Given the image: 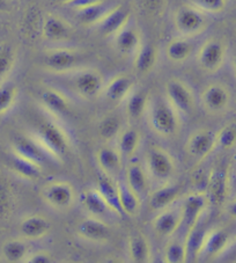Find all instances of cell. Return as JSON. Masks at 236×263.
I'll use <instances>...</instances> for the list:
<instances>
[{"mask_svg":"<svg viewBox=\"0 0 236 263\" xmlns=\"http://www.w3.org/2000/svg\"><path fill=\"white\" fill-rule=\"evenodd\" d=\"M30 254V249L27 240L22 239H10L3 243L0 249V257L4 262L7 263H22L26 261Z\"/></svg>","mask_w":236,"mask_h":263,"instance_id":"37","label":"cell"},{"mask_svg":"<svg viewBox=\"0 0 236 263\" xmlns=\"http://www.w3.org/2000/svg\"><path fill=\"white\" fill-rule=\"evenodd\" d=\"M123 129L121 125L120 120L116 116L109 115L103 117L100 122L99 125V136L100 138L104 140L106 143L111 142V140L117 138L118 134L121 133V130Z\"/></svg>","mask_w":236,"mask_h":263,"instance_id":"42","label":"cell"},{"mask_svg":"<svg viewBox=\"0 0 236 263\" xmlns=\"http://www.w3.org/2000/svg\"><path fill=\"white\" fill-rule=\"evenodd\" d=\"M174 27L184 37H196L206 30L208 20L206 13L193 5L180 6L174 13Z\"/></svg>","mask_w":236,"mask_h":263,"instance_id":"9","label":"cell"},{"mask_svg":"<svg viewBox=\"0 0 236 263\" xmlns=\"http://www.w3.org/2000/svg\"><path fill=\"white\" fill-rule=\"evenodd\" d=\"M54 2L56 3H59V4H62V5H65L66 3H69L70 0H54Z\"/></svg>","mask_w":236,"mask_h":263,"instance_id":"52","label":"cell"},{"mask_svg":"<svg viewBox=\"0 0 236 263\" xmlns=\"http://www.w3.org/2000/svg\"><path fill=\"white\" fill-rule=\"evenodd\" d=\"M193 43L191 39L179 35L171 39L166 45V56L168 60L175 64L187 62L193 53Z\"/></svg>","mask_w":236,"mask_h":263,"instance_id":"33","label":"cell"},{"mask_svg":"<svg viewBox=\"0 0 236 263\" xmlns=\"http://www.w3.org/2000/svg\"><path fill=\"white\" fill-rule=\"evenodd\" d=\"M183 193V185L177 181L158 184V187L148 194V206L153 211H160L162 209L175 204Z\"/></svg>","mask_w":236,"mask_h":263,"instance_id":"18","label":"cell"},{"mask_svg":"<svg viewBox=\"0 0 236 263\" xmlns=\"http://www.w3.org/2000/svg\"><path fill=\"white\" fill-rule=\"evenodd\" d=\"M233 103V94L228 86L222 83H211L203 88L201 104L210 115H222L229 110Z\"/></svg>","mask_w":236,"mask_h":263,"instance_id":"10","label":"cell"},{"mask_svg":"<svg viewBox=\"0 0 236 263\" xmlns=\"http://www.w3.org/2000/svg\"><path fill=\"white\" fill-rule=\"evenodd\" d=\"M131 21L130 12L124 6L115 5L94 27L103 37H112Z\"/></svg>","mask_w":236,"mask_h":263,"instance_id":"25","label":"cell"},{"mask_svg":"<svg viewBox=\"0 0 236 263\" xmlns=\"http://www.w3.org/2000/svg\"><path fill=\"white\" fill-rule=\"evenodd\" d=\"M19 98V88L14 81L5 79L0 81V116L10 112Z\"/></svg>","mask_w":236,"mask_h":263,"instance_id":"39","label":"cell"},{"mask_svg":"<svg viewBox=\"0 0 236 263\" xmlns=\"http://www.w3.org/2000/svg\"><path fill=\"white\" fill-rule=\"evenodd\" d=\"M191 5L196 6L206 14H220L228 6V0H190Z\"/></svg>","mask_w":236,"mask_h":263,"instance_id":"44","label":"cell"},{"mask_svg":"<svg viewBox=\"0 0 236 263\" xmlns=\"http://www.w3.org/2000/svg\"><path fill=\"white\" fill-rule=\"evenodd\" d=\"M124 181L129 187L142 199L147 198L152 181L149 179L144 162L135 159L129 160L124 170Z\"/></svg>","mask_w":236,"mask_h":263,"instance_id":"21","label":"cell"},{"mask_svg":"<svg viewBox=\"0 0 236 263\" xmlns=\"http://www.w3.org/2000/svg\"><path fill=\"white\" fill-rule=\"evenodd\" d=\"M165 98L177 111L181 119H188L196 110V97L192 88L185 81L172 78L167 81Z\"/></svg>","mask_w":236,"mask_h":263,"instance_id":"8","label":"cell"},{"mask_svg":"<svg viewBox=\"0 0 236 263\" xmlns=\"http://www.w3.org/2000/svg\"><path fill=\"white\" fill-rule=\"evenodd\" d=\"M229 174H230L231 187H234L236 189V157L233 161V167H231V171H229Z\"/></svg>","mask_w":236,"mask_h":263,"instance_id":"47","label":"cell"},{"mask_svg":"<svg viewBox=\"0 0 236 263\" xmlns=\"http://www.w3.org/2000/svg\"><path fill=\"white\" fill-rule=\"evenodd\" d=\"M96 189L102 195V197L106 199V202L109 204V206L112 209V211L118 217L123 216L121 204H120V196H118V188L116 180H112L107 176H103L100 179Z\"/></svg>","mask_w":236,"mask_h":263,"instance_id":"38","label":"cell"},{"mask_svg":"<svg viewBox=\"0 0 236 263\" xmlns=\"http://www.w3.org/2000/svg\"><path fill=\"white\" fill-rule=\"evenodd\" d=\"M134 87V81L130 76L120 73L104 83L101 95L109 102L120 104L124 102Z\"/></svg>","mask_w":236,"mask_h":263,"instance_id":"24","label":"cell"},{"mask_svg":"<svg viewBox=\"0 0 236 263\" xmlns=\"http://www.w3.org/2000/svg\"><path fill=\"white\" fill-rule=\"evenodd\" d=\"M12 152L31 160L41 166L48 164H58L57 160L50 154L44 146L33 135L17 137L12 145Z\"/></svg>","mask_w":236,"mask_h":263,"instance_id":"14","label":"cell"},{"mask_svg":"<svg viewBox=\"0 0 236 263\" xmlns=\"http://www.w3.org/2000/svg\"><path fill=\"white\" fill-rule=\"evenodd\" d=\"M14 197L11 184L0 168V220H7L13 214Z\"/></svg>","mask_w":236,"mask_h":263,"instance_id":"40","label":"cell"},{"mask_svg":"<svg viewBox=\"0 0 236 263\" xmlns=\"http://www.w3.org/2000/svg\"><path fill=\"white\" fill-rule=\"evenodd\" d=\"M41 197L43 202L56 211H67L74 206L78 194L74 185L69 181L53 180L41 188Z\"/></svg>","mask_w":236,"mask_h":263,"instance_id":"6","label":"cell"},{"mask_svg":"<svg viewBox=\"0 0 236 263\" xmlns=\"http://www.w3.org/2000/svg\"><path fill=\"white\" fill-rule=\"evenodd\" d=\"M41 33L45 42L53 45H64L73 37L74 30L73 27L63 17L48 14L43 19Z\"/></svg>","mask_w":236,"mask_h":263,"instance_id":"16","label":"cell"},{"mask_svg":"<svg viewBox=\"0 0 236 263\" xmlns=\"http://www.w3.org/2000/svg\"><path fill=\"white\" fill-rule=\"evenodd\" d=\"M10 165L14 173L26 181H37L43 174V166L26 159L14 152L10 156Z\"/></svg>","mask_w":236,"mask_h":263,"instance_id":"35","label":"cell"},{"mask_svg":"<svg viewBox=\"0 0 236 263\" xmlns=\"http://www.w3.org/2000/svg\"><path fill=\"white\" fill-rule=\"evenodd\" d=\"M230 174L229 170L225 167H217L212 170L207 176L206 195L210 205L220 206L226 202L230 192Z\"/></svg>","mask_w":236,"mask_h":263,"instance_id":"15","label":"cell"},{"mask_svg":"<svg viewBox=\"0 0 236 263\" xmlns=\"http://www.w3.org/2000/svg\"><path fill=\"white\" fill-rule=\"evenodd\" d=\"M217 135V148L221 151H228L236 145V126L233 124L225 125Z\"/></svg>","mask_w":236,"mask_h":263,"instance_id":"43","label":"cell"},{"mask_svg":"<svg viewBox=\"0 0 236 263\" xmlns=\"http://www.w3.org/2000/svg\"><path fill=\"white\" fill-rule=\"evenodd\" d=\"M231 243L228 232L222 229L206 231L198 258H217L224 256Z\"/></svg>","mask_w":236,"mask_h":263,"instance_id":"20","label":"cell"},{"mask_svg":"<svg viewBox=\"0 0 236 263\" xmlns=\"http://www.w3.org/2000/svg\"><path fill=\"white\" fill-rule=\"evenodd\" d=\"M51 231V223L42 215H29L22 218L19 224V234L27 241L41 240Z\"/></svg>","mask_w":236,"mask_h":263,"instance_id":"27","label":"cell"},{"mask_svg":"<svg viewBox=\"0 0 236 263\" xmlns=\"http://www.w3.org/2000/svg\"><path fill=\"white\" fill-rule=\"evenodd\" d=\"M75 231L80 239L92 243H106L111 237V229L107 221L92 216L81 220Z\"/></svg>","mask_w":236,"mask_h":263,"instance_id":"19","label":"cell"},{"mask_svg":"<svg viewBox=\"0 0 236 263\" xmlns=\"http://www.w3.org/2000/svg\"><path fill=\"white\" fill-rule=\"evenodd\" d=\"M133 67L139 74L146 76L155 69L159 60V50L151 42H142L132 56Z\"/></svg>","mask_w":236,"mask_h":263,"instance_id":"30","label":"cell"},{"mask_svg":"<svg viewBox=\"0 0 236 263\" xmlns=\"http://www.w3.org/2000/svg\"><path fill=\"white\" fill-rule=\"evenodd\" d=\"M208 206H210V201L205 192L192 193L185 196L183 202L181 203L182 226L180 230L189 233L194 226L201 223Z\"/></svg>","mask_w":236,"mask_h":263,"instance_id":"11","label":"cell"},{"mask_svg":"<svg viewBox=\"0 0 236 263\" xmlns=\"http://www.w3.org/2000/svg\"><path fill=\"white\" fill-rule=\"evenodd\" d=\"M95 162L103 176L112 180L121 178L124 159L116 146L106 144L99 147L97 151L95 152Z\"/></svg>","mask_w":236,"mask_h":263,"instance_id":"17","label":"cell"},{"mask_svg":"<svg viewBox=\"0 0 236 263\" xmlns=\"http://www.w3.org/2000/svg\"><path fill=\"white\" fill-rule=\"evenodd\" d=\"M100 2H102V0H70V2L66 3L64 6L69 7L72 11H78L81 10V8L88 7Z\"/></svg>","mask_w":236,"mask_h":263,"instance_id":"46","label":"cell"},{"mask_svg":"<svg viewBox=\"0 0 236 263\" xmlns=\"http://www.w3.org/2000/svg\"><path fill=\"white\" fill-rule=\"evenodd\" d=\"M62 77L67 80L73 93L84 100H92L101 95L104 83H106L97 70L88 69V67H81L79 70Z\"/></svg>","mask_w":236,"mask_h":263,"instance_id":"5","label":"cell"},{"mask_svg":"<svg viewBox=\"0 0 236 263\" xmlns=\"http://www.w3.org/2000/svg\"><path fill=\"white\" fill-rule=\"evenodd\" d=\"M146 117L153 133L163 138L176 136L182 124L181 116L170 106L166 98L151 100Z\"/></svg>","mask_w":236,"mask_h":263,"instance_id":"1","label":"cell"},{"mask_svg":"<svg viewBox=\"0 0 236 263\" xmlns=\"http://www.w3.org/2000/svg\"><path fill=\"white\" fill-rule=\"evenodd\" d=\"M126 254L130 262L148 263L152 261V246L147 237L140 232L132 233L126 242Z\"/></svg>","mask_w":236,"mask_h":263,"instance_id":"29","label":"cell"},{"mask_svg":"<svg viewBox=\"0 0 236 263\" xmlns=\"http://www.w3.org/2000/svg\"><path fill=\"white\" fill-rule=\"evenodd\" d=\"M227 212H228V215L231 217V218L236 220V198L228 204Z\"/></svg>","mask_w":236,"mask_h":263,"instance_id":"48","label":"cell"},{"mask_svg":"<svg viewBox=\"0 0 236 263\" xmlns=\"http://www.w3.org/2000/svg\"><path fill=\"white\" fill-rule=\"evenodd\" d=\"M16 62V53L12 45L0 43V81L8 78L14 69Z\"/></svg>","mask_w":236,"mask_h":263,"instance_id":"41","label":"cell"},{"mask_svg":"<svg viewBox=\"0 0 236 263\" xmlns=\"http://www.w3.org/2000/svg\"><path fill=\"white\" fill-rule=\"evenodd\" d=\"M40 101L48 114L54 119H64L71 112V100L65 93L56 88H45L40 95Z\"/></svg>","mask_w":236,"mask_h":263,"instance_id":"22","label":"cell"},{"mask_svg":"<svg viewBox=\"0 0 236 263\" xmlns=\"http://www.w3.org/2000/svg\"><path fill=\"white\" fill-rule=\"evenodd\" d=\"M228 56V45L222 39L211 37L199 47L196 60L199 69L208 74L219 72Z\"/></svg>","mask_w":236,"mask_h":263,"instance_id":"7","label":"cell"},{"mask_svg":"<svg viewBox=\"0 0 236 263\" xmlns=\"http://www.w3.org/2000/svg\"><path fill=\"white\" fill-rule=\"evenodd\" d=\"M231 70H233V73L236 78V51L231 56Z\"/></svg>","mask_w":236,"mask_h":263,"instance_id":"50","label":"cell"},{"mask_svg":"<svg viewBox=\"0 0 236 263\" xmlns=\"http://www.w3.org/2000/svg\"><path fill=\"white\" fill-rule=\"evenodd\" d=\"M54 258L52 254L42 249V251H36L34 253H30L28 257L26 258L25 263H52Z\"/></svg>","mask_w":236,"mask_h":263,"instance_id":"45","label":"cell"},{"mask_svg":"<svg viewBox=\"0 0 236 263\" xmlns=\"http://www.w3.org/2000/svg\"><path fill=\"white\" fill-rule=\"evenodd\" d=\"M10 2L11 0H0V13L6 12L10 7Z\"/></svg>","mask_w":236,"mask_h":263,"instance_id":"49","label":"cell"},{"mask_svg":"<svg viewBox=\"0 0 236 263\" xmlns=\"http://www.w3.org/2000/svg\"><path fill=\"white\" fill-rule=\"evenodd\" d=\"M149 102L151 98L147 90L134 87L123 102L125 116L132 122H138L144 119L146 117Z\"/></svg>","mask_w":236,"mask_h":263,"instance_id":"28","label":"cell"},{"mask_svg":"<svg viewBox=\"0 0 236 263\" xmlns=\"http://www.w3.org/2000/svg\"><path fill=\"white\" fill-rule=\"evenodd\" d=\"M80 203L84 210L87 212L88 216L96 217V218L106 220L116 216L112 209L109 206V204L106 202V199L102 197L96 188H89L84 190L80 196Z\"/></svg>","mask_w":236,"mask_h":263,"instance_id":"26","label":"cell"},{"mask_svg":"<svg viewBox=\"0 0 236 263\" xmlns=\"http://www.w3.org/2000/svg\"><path fill=\"white\" fill-rule=\"evenodd\" d=\"M144 165L152 182L162 184L174 180L176 162L171 153L160 145L152 144L145 152Z\"/></svg>","mask_w":236,"mask_h":263,"instance_id":"3","label":"cell"},{"mask_svg":"<svg viewBox=\"0 0 236 263\" xmlns=\"http://www.w3.org/2000/svg\"><path fill=\"white\" fill-rule=\"evenodd\" d=\"M152 230L154 234L160 239L168 240L179 232L182 226V211L181 204H172L160 211L152 219Z\"/></svg>","mask_w":236,"mask_h":263,"instance_id":"13","label":"cell"},{"mask_svg":"<svg viewBox=\"0 0 236 263\" xmlns=\"http://www.w3.org/2000/svg\"><path fill=\"white\" fill-rule=\"evenodd\" d=\"M85 56L81 51L65 45H56L44 53L45 70L57 76L69 74L84 67Z\"/></svg>","mask_w":236,"mask_h":263,"instance_id":"4","label":"cell"},{"mask_svg":"<svg viewBox=\"0 0 236 263\" xmlns=\"http://www.w3.org/2000/svg\"><path fill=\"white\" fill-rule=\"evenodd\" d=\"M227 253H235L236 254V238H234V240H231L230 246L228 248V251L226 252V254Z\"/></svg>","mask_w":236,"mask_h":263,"instance_id":"51","label":"cell"},{"mask_svg":"<svg viewBox=\"0 0 236 263\" xmlns=\"http://www.w3.org/2000/svg\"><path fill=\"white\" fill-rule=\"evenodd\" d=\"M217 149V135L214 131L203 128L193 131L185 143V151L197 164H202Z\"/></svg>","mask_w":236,"mask_h":263,"instance_id":"12","label":"cell"},{"mask_svg":"<svg viewBox=\"0 0 236 263\" xmlns=\"http://www.w3.org/2000/svg\"><path fill=\"white\" fill-rule=\"evenodd\" d=\"M142 146V135L134 128H124L121 130L116 138V147L124 161L134 159Z\"/></svg>","mask_w":236,"mask_h":263,"instance_id":"31","label":"cell"},{"mask_svg":"<svg viewBox=\"0 0 236 263\" xmlns=\"http://www.w3.org/2000/svg\"><path fill=\"white\" fill-rule=\"evenodd\" d=\"M116 182L118 188V196H120V204L123 215L129 217L138 216L140 209H142L143 199L129 187L124 179H117Z\"/></svg>","mask_w":236,"mask_h":263,"instance_id":"34","label":"cell"},{"mask_svg":"<svg viewBox=\"0 0 236 263\" xmlns=\"http://www.w3.org/2000/svg\"><path fill=\"white\" fill-rule=\"evenodd\" d=\"M115 5L116 4L109 2V0H102V2L94 4V5L74 11L75 16L83 26L95 27Z\"/></svg>","mask_w":236,"mask_h":263,"instance_id":"36","label":"cell"},{"mask_svg":"<svg viewBox=\"0 0 236 263\" xmlns=\"http://www.w3.org/2000/svg\"><path fill=\"white\" fill-rule=\"evenodd\" d=\"M44 148L61 164L71 149V139L64 128L54 121L44 120L40 122L33 134Z\"/></svg>","mask_w":236,"mask_h":263,"instance_id":"2","label":"cell"},{"mask_svg":"<svg viewBox=\"0 0 236 263\" xmlns=\"http://www.w3.org/2000/svg\"><path fill=\"white\" fill-rule=\"evenodd\" d=\"M187 235L184 231L180 230L176 234L168 239L163 252V261L166 263H183L188 261Z\"/></svg>","mask_w":236,"mask_h":263,"instance_id":"32","label":"cell"},{"mask_svg":"<svg viewBox=\"0 0 236 263\" xmlns=\"http://www.w3.org/2000/svg\"><path fill=\"white\" fill-rule=\"evenodd\" d=\"M112 45L122 56H133L139 45L142 44V33L137 26L130 21L112 37Z\"/></svg>","mask_w":236,"mask_h":263,"instance_id":"23","label":"cell"}]
</instances>
